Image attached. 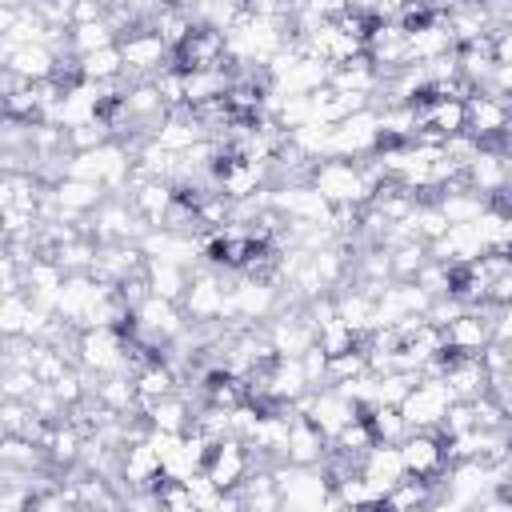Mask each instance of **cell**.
<instances>
[{
  "label": "cell",
  "mask_w": 512,
  "mask_h": 512,
  "mask_svg": "<svg viewBox=\"0 0 512 512\" xmlns=\"http://www.w3.org/2000/svg\"><path fill=\"white\" fill-rule=\"evenodd\" d=\"M328 204H368V184L360 176V164L356 160H344V156H324L312 164V180H308Z\"/></svg>",
  "instance_id": "cell-1"
},
{
  "label": "cell",
  "mask_w": 512,
  "mask_h": 512,
  "mask_svg": "<svg viewBox=\"0 0 512 512\" xmlns=\"http://www.w3.org/2000/svg\"><path fill=\"white\" fill-rule=\"evenodd\" d=\"M452 400H456V396L448 392L444 376H436V380H416L412 392L400 400V416H404L408 432H436V424H440V416H444V408H448Z\"/></svg>",
  "instance_id": "cell-2"
},
{
  "label": "cell",
  "mask_w": 512,
  "mask_h": 512,
  "mask_svg": "<svg viewBox=\"0 0 512 512\" xmlns=\"http://www.w3.org/2000/svg\"><path fill=\"white\" fill-rule=\"evenodd\" d=\"M76 364L104 376L124 372V332L120 328H80L76 336Z\"/></svg>",
  "instance_id": "cell-3"
},
{
  "label": "cell",
  "mask_w": 512,
  "mask_h": 512,
  "mask_svg": "<svg viewBox=\"0 0 512 512\" xmlns=\"http://www.w3.org/2000/svg\"><path fill=\"white\" fill-rule=\"evenodd\" d=\"M400 464H404V476H420V480H440L444 472V440L436 432H408L400 444Z\"/></svg>",
  "instance_id": "cell-4"
},
{
  "label": "cell",
  "mask_w": 512,
  "mask_h": 512,
  "mask_svg": "<svg viewBox=\"0 0 512 512\" xmlns=\"http://www.w3.org/2000/svg\"><path fill=\"white\" fill-rule=\"evenodd\" d=\"M512 128V104L500 100V96H484V92H472L464 100V132H472L476 140H488L496 132H508Z\"/></svg>",
  "instance_id": "cell-5"
},
{
  "label": "cell",
  "mask_w": 512,
  "mask_h": 512,
  "mask_svg": "<svg viewBox=\"0 0 512 512\" xmlns=\"http://www.w3.org/2000/svg\"><path fill=\"white\" fill-rule=\"evenodd\" d=\"M172 64L180 72L188 68H220L228 64L224 60V32H212V28H192L188 40L180 48H172Z\"/></svg>",
  "instance_id": "cell-6"
},
{
  "label": "cell",
  "mask_w": 512,
  "mask_h": 512,
  "mask_svg": "<svg viewBox=\"0 0 512 512\" xmlns=\"http://www.w3.org/2000/svg\"><path fill=\"white\" fill-rule=\"evenodd\" d=\"M304 416L324 432V440H332L348 420L360 416V408H356L348 396H340L332 384H324V388H312V408H308Z\"/></svg>",
  "instance_id": "cell-7"
},
{
  "label": "cell",
  "mask_w": 512,
  "mask_h": 512,
  "mask_svg": "<svg viewBox=\"0 0 512 512\" xmlns=\"http://www.w3.org/2000/svg\"><path fill=\"white\" fill-rule=\"evenodd\" d=\"M356 472L384 496L400 476H404V464H400V448L396 444H380V440H372L368 444V452L360 456V464H356Z\"/></svg>",
  "instance_id": "cell-8"
},
{
  "label": "cell",
  "mask_w": 512,
  "mask_h": 512,
  "mask_svg": "<svg viewBox=\"0 0 512 512\" xmlns=\"http://www.w3.org/2000/svg\"><path fill=\"white\" fill-rule=\"evenodd\" d=\"M328 452V440L324 432L308 420V416H296L288 424V440H284V460L288 464H320Z\"/></svg>",
  "instance_id": "cell-9"
},
{
  "label": "cell",
  "mask_w": 512,
  "mask_h": 512,
  "mask_svg": "<svg viewBox=\"0 0 512 512\" xmlns=\"http://www.w3.org/2000/svg\"><path fill=\"white\" fill-rule=\"evenodd\" d=\"M488 344V316H480V312H464V316H456L452 324H444V352H480Z\"/></svg>",
  "instance_id": "cell-10"
},
{
  "label": "cell",
  "mask_w": 512,
  "mask_h": 512,
  "mask_svg": "<svg viewBox=\"0 0 512 512\" xmlns=\"http://www.w3.org/2000/svg\"><path fill=\"white\" fill-rule=\"evenodd\" d=\"M464 176H468V188H476V192H484V196L508 188V152H488V148H480L476 160L464 168Z\"/></svg>",
  "instance_id": "cell-11"
},
{
  "label": "cell",
  "mask_w": 512,
  "mask_h": 512,
  "mask_svg": "<svg viewBox=\"0 0 512 512\" xmlns=\"http://www.w3.org/2000/svg\"><path fill=\"white\" fill-rule=\"evenodd\" d=\"M144 276H148V292H152V296L180 304V296H184V288H188V268H184V264L148 256V260H144Z\"/></svg>",
  "instance_id": "cell-12"
},
{
  "label": "cell",
  "mask_w": 512,
  "mask_h": 512,
  "mask_svg": "<svg viewBox=\"0 0 512 512\" xmlns=\"http://www.w3.org/2000/svg\"><path fill=\"white\" fill-rule=\"evenodd\" d=\"M184 76V104H204V100H220L232 84V72L228 64L220 68H188L180 72Z\"/></svg>",
  "instance_id": "cell-13"
},
{
  "label": "cell",
  "mask_w": 512,
  "mask_h": 512,
  "mask_svg": "<svg viewBox=\"0 0 512 512\" xmlns=\"http://www.w3.org/2000/svg\"><path fill=\"white\" fill-rule=\"evenodd\" d=\"M144 420H148V428H156V432H188L192 408H188V400H184L180 392H168V396L148 400Z\"/></svg>",
  "instance_id": "cell-14"
},
{
  "label": "cell",
  "mask_w": 512,
  "mask_h": 512,
  "mask_svg": "<svg viewBox=\"0 0 512 512\" xmlns=\"http://www.w3.org/2000/svg\"><path fill=\"white\" fill-rule=\"evenodd\" d=\"M8 68L20 76V80H28V84H36V80H48L52 76V68H56V56L36 40V44H20V48H12V56H8Z\"/></svg>",
  "instance_id": "cell-15"
},
{
  "label": "cell",
  "mask_w": 512,
  "mask_h": 512,
  "mask_svg": "<svg viewBox=\"0 0 512 512\" xmlns=\"http://www.w3.org/2000/svg\"><path fill=\"white\" fill-rule=\"evenodd\" d=\"M432 204L444 212L448 224H472L488 208V196L476 192V188H456V192H440Z\"/></svg>",
  "instance_id": "cell-16"
},
{
  "label": "cell",
  "mask_w": 512,
  "mask_h": 512,
  "mask_svg": "<svg viewBox=\"0 0 512 512\" xmlns=\"http://www.w3.org/2000/svg\"><path fill=\"white\" fill-rule=\"evenodd\" d=\"M360 420L372 428V440L380 444H400L408 436V424L400 416V408H388V404H364L360 408Z\"/></svg>",
  "instance_id": "cell-17"
},
{
  "label": "cell",
  "mask_w": 512,
  "mask_h": 512,
  "mask_svg": "<svg viewBox=\"0 0 512 512\" xmlns=\"http://www.w3.org/2000/svg\"><path fill=\"white\" fill-rule=\"evenodd\" d=\"M192 28H196V24H192V16H188L184 4H164V8L152 16V32H156L168 48H180Z\"/></svg>",
  "instance_id": "cell-18"
},
{
  "label": "cell",
  "mask_w": 512,
  "mask_h": 512,
  "mask_svg": "<svg viewBox=\"0 0 512 512\" xmlns=\"http://www.w3.org/2000/svg\"><path fill=\"white\" fill-rule=\"evenodd\" d=\"M132 384H136V396L140 400H156V396L176 392V376H172V368L164 360H152L140 372H132Z\"/></svg>",
  "instance_id": "cell-19"
},
{
  "label": "cell",
  "mask_w": 512,
  "mask_h": 512,
  "mask_svg": "<svg viewBox=\"0 0 512 512\" xmlns=\"http://www.w3.org/2000/svg\"><path fill=\"white\" fill-rule=\"evenodd\" d=\"M124 72V60H120V48L108 44V48H92L80 56V80H116Z\"/></svg>",
  "instance_id": "cell-20"
},
{
  "label": "cell",
  "mask_w": 512,
  "mask_h": 512,
  "mask_svg": "<svg viewBox=\"0 0 512 512\" xmlns=\"http://www.w3.org/2000/svg\"><path fill=\"white\" fill-rule=\"evenodd\" d=\"M52 260L60 264L64 276H72V272H88L92 260H96V240H88V236H72L68 244H56V248H52Z\"/></svg>",
  "instance_id": "cell-21"
},
{
  "label": "cell",
  "mask_w": 512,
  "mask_h": 512,
  "mask_svg": "<svg viewBox=\"0 0 512 512\" xmlns=\"http://www.w3.org/2000/svg\"><path fill=\"white\" fill-rule=\"evenodd\" d=\"M116 40H120V32L108 24V16L88 20V24H72V52H76V56H84V52H92V48H108V44H116Z\"/></svg>",
  "instance_id": "cell-22"
},
{
  "label": "cell",
  "mask_w": 512,
  "mask_h": 512,
  "mask_svg": "<svg viewBox=\"0 0 512 512\" xmlns=\"http://www.w3.org/2000/svg\"><path fill=\"white\" fill-rule=\"evenodd\" d=\"M108 140H112V128H108L100 116L64 128V148H68V152H88V148H100V144H108Z\"/></svg>",
  "instance_id": "cell-23"
},
{
  "label": "cell",
  "mask_w": 512,
  "mask_h": 512,
  "mask_svg": "<svg viewBox=\"0 0 512 512\" xmlns=\"http://www.w3.org/2000/svg\"><path fill=\"white\" fill-rule=\"evenodd\" d=\"M412 280L428 292V300H432V296H444V292L456 288V264H444V260H432V256H428V260L416 268Z\"/></svg>",
  "instance_id": "cell-24"
},
{
  "label": "cell",
  "mask_w": 512,
  "mask_h": 512,
  "mask_svg": "<svg viewBox=\"0 0 512 512\" xmlns=\"http://www.w3.org/2000/svg\"><path fill=\"white\" fill-rule=\"evenodd\" d=\"M428 260V248L424 240H404V244H392L388 248V264H392V280H412L416 268Z\"/></svg>",
  "instance_id": "cell-25"
},
{
  "label": "cell",
  "mask_w": 512,
  "mask_h": 512,
  "mask_svg": "<svg viewBox=\"0 0 512 512\" xmlns=\"http://www.w3.org/2000/svg\"><path fill=\"white\" fill-rule=\"evenodd\" d=\"M356 344H360V336H356L340 316H332L328 324H320V328H316V348H320L324 356L348 352V348H356Z\"/></svg>",
  "instance_id": "cell-26"
},
{
  "label": "cell",
  "mask_w": 512,
  "mask_h": 512,
  "mask_svg": "<svg viewBox=\"0 0 512 512\" xmlns=\"http://www.w3.org/2000/svg\"><path fill=\"white\" fill-rule=\"evenodd\" d=\"M360 372H368L364 344H356V348H348V352L328 356V364H324V384H340V380H352V376H360Z\"/></svg>",
  "instance_id": "cell-27"
},
{
  "label": "cell",
  "mask_w": 512,
  "mask_h": 512,
  "mask_svg": "<svg viewBox=\"0 0 512 512\" xmlns=\"http://www.w3.org/2000/svg\"><path fill=\"white\" fill-rule=\"evenodd\" d=\"M24 316H28V296L24 288L20 292H4L0 296V336H16L24 328Z\"/></svg>",
  "instance_id": "cell-28"
},
{
  "label": "cell",
  "mask_w": 512,
  "mask_h": 512,
  "mask_svg": "<svg viewBox=\"0 0 512 512\" xmlns=\"http://www.w3.org/2000/svg\"><path fill=\"white\" fill-rule=\"evenodd\" d=\"M468 312V304L456 296V292H444V296H432L428 300V308H424V320L428 324H436V328H444V324H452L456 316H464Z\"/></svg>",
  "instance_id": "cell-29"
},
{
  "label": "cell",
  "mask_w": 512,
  "mask_h": 512,
  "mask_svg": "<svg viewBox=\"0 0 512 512\" xmlns=\"http://www.w3.org/2000/svg\"><path fill=\"white\" fill-rule=\"evenodd\" d=\"M36 388H40V380H36V372H32V368H8V364H4V376H0V396L28 400Z\"/></svg>",
  "instance_id": "cell-30"
},
{
  "label": "cell",
  "mask_w": 512,
  "mask_h": 512,
  "mask_svg": "<svg viewBox=\"0 0 512 512\" xmlns=\"http://www.w3.org/2000/svg\"><path fill=\"white\" fill-rule=\"evenodd\" d=\"M272 120H276L280 128H300V124H308V120H312V100H308V92H304V96H284Z\"/></svg>",
  "instance_id": "cell-31"
},
{
  "label": "cell",
  "mask_w": 512,
  "mask_h": 512,
  "mask_svg": "<svg viewBox=\"0 0 512 512\" xmlns=\"http://www.w3.org/2000/svg\"><path fill=\"white\" fill-rule=\"evenodd\" d=\"M184 488H188V496H192V508H216V496H220V488L204 476V468L200 472H192L188 480H184Z\"/></svg>",
  "instance_id": "cell-32"
},
{
  "label": "cell",
  "mask_w": 512,
  "mask_h": 512,
  "mask_svg": "<svg viewBox=\"0 0 512 512\" xmlns=\"http://www.w3.org/2000/svg\"><path fill=\"white\" fill-rule=\"evenodd\" d=\"M108 12V4L104 0H72V24H88V20H100Z\"/></svg>",
  "instance_id": "cell-33"
},
{
  "label": "cell",
  "mask_w": 512,
  "mask_h": 512,
  "mask_svg": "<svg viewBox=\"0 0 512 512\" xmlns=\"http://www.w3.org/2000/svg\"><path fill=\"white\" fill-rule=\"evenodd\" d=\"M8 56H12V44L0 36V68H8Z\"/></svg>",
  "instance_id": "cell-34"
},
{
  "label": "cell",
  "mask_w": 512,
  "mask_h": 512,
  "mask_svg": "<svg viewBox=\"0 0 512 512\" xmlns=\"http://www.w3.org/2000/svg\"><path fill=\"white\" fill-rule=\"evenodd\" d=\"M0 252H4V232H0Z\"/></svg>",
  "instance_id": "cell-35"
}]
</instances>
